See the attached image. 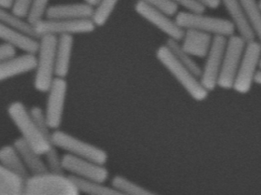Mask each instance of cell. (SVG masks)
<instances>
[{
    "label": "cell",
    "instance_id": "2",
    "mask_svg": "<svg viewBox=\"0 0 261 195\" xmlns=\"http://www.w3.org/2000/svg\"><path fill=\"white\" fill-rule=\"evenodd\" d=\"M7 113L25 141L41 155H45L54 145L42 135L29 109L23 102L14 101L7 107Z\"/></svg>",
    "mask_w": 261,
    "mask_h": 195
},
{
    "label": "cell",
    "instance_id": "3",
    "mask_svg": "<svg viewBox=\"0 0 261 195\" xmlns=\"http://www.w3.org/2000/svg\"><path fill=\"white\" fill-rule=\"evenodd\" d=\"M59 37L45 35L40 38V45L37 54L38 63L33 86L39 92H47L56 78V50Z\"/></svg>",
    "mask_w": 261,
    "mask_h": 195
},
{
    "label": "cell",
    "instance_id": "34",
    "mask_svg": "<svg viewBox=\"0 0 261 195\" xmlns=\"http://www.w3.org/2000/svg\"><path fill=\"white\" fill-rule=\"evenodd\" d=\"M179 7H183L186 11L194 12H204L205 11V6L197 2L195 0H171Z\"/></svg>",
    "mask_w": 261,
    "mask_h": 195
},
{
    "label": "cell",
    "instance_id": "32",
    "mask_svg": "<svg viewBox=\"0 0 261 195\" xmlns=\"http://www.w3.org/2000/svg\"><path fill=\"white\" fill-rule=\"evenodd\" d=\"M148 6L161 10L172 17L178 12V6L171 0H140Z\"/></svg>",
    "mask_w": 261,
    "mask_h": 195
},
{
    "label": "cell",
    "instance_id": "21",
    "mask_svg": "<svg viewBox=\"0 0 261 195\" xmlns=\"http://www.w3.org/2000/svg\"><path fill=\"white\" fill-rule=\"evenodd\" d=\"M27 180L0 166V195H24Z\"/></svg>",
    "mask_w": 261,
    "mask_h": 195
},
{
    "label": "cell",
    "instance_id": "27",
    "mask_svg": "<svg viewBox=\"0 0 261 195\" xmlns=\"http://www.w3.org/2000/svg\"><path fill=\"white\" fill-rule=\"evenodd\" d=\"M250 27L256 40L261 44V9L258 0H242Z\"/></svg>",
    "mask_w": 261,
    "mask_h": 195
},
{
    "label": "cell",
    "instance_id": "18",
    "mask_svg": "<svg viewBox=\"0 0 261 195\" xmlns=\"http://www.w3.org/2000/svg\"><path fill=\"white\" fill-rule=\"evenodd\" d=\"M12 145L18 150L24 166L29 172L30 175H41L49 172L45 160L42 159L41 154L32 148L22 137L15 139Z\"/></svg>",
    "mask_w": 261,
    "mask_h": 195
},
{
    "label": "cell",
    "instance_id": "8",
    "mask_svg": "<svg viewBox=\"0 0 261 195\" xmlns=\"http://www.w3.org/2000/svg\"><path fill=\"white\" fill-rule=\"evenodd\" d=\"M246 44V40L239 34H233L227 38L221 71L218 81V87L225 90L233 88L235 78L243 56Z\"/></svg>",
    "mask_w": 261,
    "mask_h": 195
},
{
    "label": "cell",
    "instance_id": "22",
    "mask_svg": "<svg viewBox=\"0 0 261 195\" xmlns=\"http://www.w3.org/2000/svg\"><path fill=\"white\" fill-rule=\"evenodd\" d=\"M0 166L17 173L25 180L31 176L20 154L13 145H4L0 149Z\"/></svg>",
    "mask_w": 261,
    "mask_h": 195
},
{
    "label": "cell",
    "instance_id": "17",
    "mask_svg": "<svg viewBox=\"0 0 261 195\" xmlns=\"http://www.w3.org/2000/svg\"><path fill=\"white\" fill-rule=\"evenodd\" d=\"M214 36L194 29L185 30L180 44L192 56L205 59L214 41Z\"/></svg>",
    "mask_w": 261,
    "mask_h": 195
},
{
    "label": "cell",
    "instance_id": "1",
    "mask_svg": "<svg viewBox=\"0 0 261 195\" xmlns=\"http://www.w3.org/2000/svg\"><path fill=\"white\" fill-rule=\"evenodd\" d=\"M155 54L161 65L172 74V77L178 81V83L194 101L201 102L207 99L209 92L202 86L199 78L182 65L166 44L158 48Z\"/></svg>",
    "mask_w": 261,
    "mask_h": 195
},
{
    "label": "cell",
    "instance_id": "5",
    "mask_svg": "<svg viewBox=\"0 0 261 195\" xmlns=\"http://www.w3.org/2000/svg\"><path fill=\"white\" fill-rule=\"evenodd\" d=\"M176 23L182 29H194L214 36L229 38L235 34V28L230 19L218 18L204 12L182 11L175 15Z\"/></svg>",
    "mask_w": 261,
    "mask_h": 195
},
{
    "label": "cell",
    "instance_id": "11",
    "mask_svg": "<svg viewBox=\"0 0 261 195\" xmlns=\"http://www.w3.org/2000/svg\"><path fill=\"white\" fill-rule=\"evenodd\" d=\"M134 10L140 17L166 34L168 39L177 41H181L183 39L185 30L176 23L175 19L172 20L171 16L163 11L148 6L140 0L137 1Z\"/></svg>",
    "mask_w": 261,
    "mask_h": 195
},
{
    "label": "cell",
    "instance_id": "9",
    "mask_svg": "<svg viewBox=\"0 0 261 195\" xmlns=\"http://www.w3.org/2000/svg\"><path fill=\"white\" fill-rule=\"evenodd\" d=\"M35 28L36 34L40 39L43 36L55 35L57 37L69 34H84L91 33L96 29L95 23L92 18L87 19H41L33 25Z\"/></svg>",
    "mask_w": 261,
    "mask_h": 195
},
{
    "label": "cell",
    "instance_id": "16",
    "mask_svg": "<svg viewBox=\"0 0 261 195\" xmlns=\"http://www.w3.org/2000/svg\"><path fill=\"white\" fill-rule=\"evenodd\" d=\"M38 63L37 54H25L7 61L0 62V81L35 71Z\"/></svg>",
    "mask_w": 261,
    "mask_h": 195
},
{
    "label": "cell",
    "instance_id": "38",
    "mask_svg": "<svg viewBox=\"0 0 261 195\" xmlns=\"http://www.w3.org/2000/svg\"><path fill=\"white\" fill-rule=\"evenodd\" d=\"M100 1L101 0H85L86 3L89 4V5L93 6V7H96V6H98Z\"/></svg>",
    "mask_w": 261,
    "mask_h": 195
},
{
    "label": "cell",
    "instance_id": "10",
    "mask_svg": "<svg viewBox=\"0 0 261 195\" xmlns=\"http://www.w3.org/2000/svg\"><path fill=\"white\" fill-rule=\"evenodd\" d=\"M227 38L224 36H214L211 48L205 58V63L202 66L199 80L202 86L208 92H213L217 86L220 78L223 57L226 50Z\"/></svg>",
    "mask_w": 261,
    "mask_h": 195
},
{
    "label": "cell",
    "instance_id": "39",
    "mask_svg": "<svg viewBox=\"0 0 261 195\" xmlns=\"http://www.w3.org/2000/svg\"><path fill=\"white\" fill-rule=\"evenodd\" d=\"M255 84L261 86V70H259L257 75H256Z\"/></svg>",
    "mask_w": 261,
    "mask_h": 195
},
{
    "label": "cell",
    "instance_id": "40",
    "mask_svg": "<svg viewBox=\"0 0 261 195\" xmlns=\"http://www.w3.org/2000/svg\"><path fill=\"white\" fill-rule=\"evenodd\" d=\"M258 6H259V7H260V9H261V0H258Z\"/></svg>",
    "mask_w": 261,
    "mask_h": 195
},
{
    "label": "cell",
    "instance_id": "19",
    "mask_svg": "<svg viewBox=\"0 0 261 195\" xmlns=\"http://www.w3.org/2000/svg\"><path fill=\"white\" fill-rule=\"evenodd\" d=\"M0 39L3 42L12 44L25 54H38L40 45V42L38 40L39 39L12 29L2 23H0Z\"/></svg>",
    "mask_w": 261,
    "mask_h": 195
},
{
    "label": "cell",
    "instance_id": "7",
    "mask_svg": "<svg viewBox=\"0 0 261 195\" xmlns=\"http://www.w3.org/2000/svg\"><path fill=\"white\" fill-rule=\"evenodd\" d=\"M51 142L54 147L64 150L67 154L92 160L101 165H106L108 160V154L102 148L84 141L60 129L54 130Z\"/></svg>",
    "mask_w": 261,
    "mask_h": 195
},
{
    "label": "cell",
    "instance_id": "33",
    "mask_svg": "<svg viewBox=\"0 0 261 195\" xmlns=\"http://www.w3.org/2000/svg\"><path fill=\"white\" fill-rule=\"evenodd\" d=\"M33 0H14L12 12L22 18L28 17Z\"/></svg>",
    "mask_w": 261,
    "mask_h": 195
},
{
    "label": "cell",
    "instance_id": "29",
    "mask_svg": "<svg viewBox=\"0 0 261 195\" xmlns=\"http://www.w3.org/2000/svg\"><path fill=\"white\" fill-rule=\"evenodd\" d=\"M29 111H30L31 114L33 116V119L35 120L36 124L39 127V131L41 132L42 135L53 145L51 138H53V133L54 132H51L53 129L50 128V126L48 124L47 119L45 117V111L42 109L41 107H37V106L31 107Z\"/></svg>",
    "mask_w": 261,
    "mask_h": 195
},
{
    "label": "cell",
    "instance_id": "41",
    "mask_svg": "<svg viewBox=\"0 0 261 195\" xmlns=\"http://www.w3.org/2000/svg\"><path fill=\"white\" fill-rule=\"evenodd\" d=\"M260 70H261V62H260Z\"/></svg>",
    "mask_w": 261,
    "mask_h": 195
},
{
    "label": "cell",
    "instance_id": "15",
    "mask_svg": "<svg viewBox=\"0 0 261 195\" xmlns=\"http://www.w3.org/2000/svg\"><path fill=\"white\" fill-rule=\"evenodd\" d=\"M220 3L227 12L229 19L233 25L238 34L246 42L255 39L250 27L247 13L242 0H220Z\"/></svg>",
    "mask_w": 261,
    "mask_h": 195
},
{
    "label": "cell",
    "instance_id": "14",
    "mask_svg": "<svg viewBox=\"0 0 261 195\" xmlns=\"http://www.w3.org/2000/svg\"><path fill=\"white\" fill-rule=\"evenodd\" d=\"M95 7L89 4H62L49 6L45 12V18L49 19H87L92 18Z\"/></svg>",
    "mask_w": 261,
    "mask_h": 195
},
{
    "label": "cell",
    "instance_id": "28",
    "mask_svg": "<svg viewBox=\"0 0 261 195\" xmlns=\"http://www.w3.org/2000/svg\"><path fill=\"white\" fill-rule=\"evenodd\" d=\"M119 0H101L95 7L92 19L98 27H104L111 17Z\"/></svg>",
    "mask_w": 261,
    "mask_h": 195
},
{
    "label": "cell",
    "instance_id": "31",
    "mask_svg": "<svg viewBox=\"0 0 261 195\" xmlns=\"http://www.w3.org/2000/svg\"><path fill=\"white\" fill-rule=\"evenodd\" d=\"M44 156L45 157V162L47 165L49 172L55 173V174H61V175L65 174V169L63 167L62 157L60 156L56 147L51 148L50 151Z\"/></svg>",
    "mask_w": 261,
    "mask_h": 195
},
{
    "label": "cell",
    "instance_id": "25",
    "mask_svg": "<svg viewBox=\"0 0 261 195\" xmlns=\"http://www.w3.org/2000/svg\"><path fill=\"white\" fill-rule=\"evenodd\" d=\"M179 42L180 41L168 39L166 40V46L169 48V50L172 52V54L175 56L176 59H178L182 65H184L193 74H195L197 77L199 78L200 74H201V66H199V64L196 62L194 57L192 56L188 52H187L184 48L182 47V45H181Z\"/></svg>",
    "mask_w": 261,
    "mask_h": 195
},
{
    "label": "cell",
    "instance_id": "4",
    "mask_svg": "<svg viewBox=\"0 0 261 195\" xmlns=\"http://www.w3.org/2000/svg\"><path fill=\"white\" fill-rule=\"evenodd\" d=\"M81 193L70 175L47 172L31 175L25 182L24 195H79Z\"/></svg>",
    "mask_w": 261,
    "mask_h": 195
},
{
    "label": "cell",
    "instance_id": "30",
    "mask_svg": "<svg viewBox=\"0 0 261 195\" xmlns=\"http://www.w3.org/2000/svg\"><path fill=\"white\" fill-rule=\"evenodd\" d=\"M50 0H33L30 12L27 17V20L31 24H36L37 22L41 20L45 16V12L47 11L48 4Z\"/></svg>",
    "mask_w": 261,
    "mask_h": 195
},
{
    "label": "cell",
    "instance_id": "13",
    "mask_svg": "<svg viewBox=\"0 0 261 195\" xmlns=\"http://www.w3.org/2000/svg\"><path fill=\"white\" fill-rule=\"evenodd\" d=\"M67 89L66 80L56 77L47 92L45 113L48 124L53 130L59 129L62 124Z\"/></svg>",
    "mask_w": 261,
    "mask_h": 195
},
{
    "label": "cell",
    "instance_id": "12",
    "mask_svg": "<svg viewBox=\"0 0 261 195\" xmlns=\"http://www.w3.org/2000/svg\"><path fill=\"white\" fill-rule=\"evenodd\" d=\"M62 164L65 172L81 179L105 183L109 178V171L105 165L67 153L62 156Z\"/></svg>",
    "mask_w": 261,
    "mask_h": 195
},
{
    "label": "cell",
    "instance_id": "26",
    "mask_svg": "<svg viewBox=\"0 0 261 195\" xmlns=\"http://www.w3.org/2000/svg\"><path fill=\"white\" fill-rule=\"evenodd\" d=\"M111 186L121 195H152L156 192L147 189L122 175H115L111 181Z\"/></svg>",
    "mask_w": 261,
    "mask_h": 195
},
{
    "label": "cell",
    "instance_id": "24",
    "mask_svg": "<svg viewBox=\"0 0 261 195\" xmlns=\"http://www.w3.org/2000/svg\"><path fill=\"white\" fill-rule=\"evenodd\" d=\"M24 18H22L20 16L14 14L12 12H9V10L3 8L0 9V23L6 25L12 29L28 34L36 39H39L36 34L34 26L31 24L29 21L24 20Z\"/></svg>",
    "mask_w": 261,
    "mask_h": 195
},
{
    "label": "cell",
    "instance_id": "20",
    "mask_svg": "<svg viewBox=\"0 0 261 195\" xmlns=\"http://www.w3.org/2000/svg\"><path fill=\"white\" fill-rule=\"evenodd\" d=\"M73 36L64 34L59 37L56 50V77L65 79L68 75L73 48Z\"/></svg>",
    "mask_w": 261,
    "mask_h": 195
},
{
    "label": "cell",
    "instance_id": "6",
    "mask_svg": "<svg viewBox=\"0 0 261 195\" xmlns=\"http://www.w3.org/2000/svg\"><path fill=\"white\" fill-rule=\"evenodd\" d=\"M261 44L256 39L246 42L243 56L238 69L233 90L238 93L246 94L255 83L256 75L260 70Z\"/></svg>",
    "mask_w": 261,
    "mask_h": 195
},
{
    "label": "cell",
    "instance_id": "37",
    "mask_svg": "<svg viewBox=\"0 0 261 195\" xmlns=\"http://www.w3.org/2000/svg\"><path fill=\"white\" fill-rule=\"evenodd\" d=\"M14 0H0V8L3 9H12Z\"/></svg>",
    "mask_w": 261,
    "mask_h": 195
},
{
    "label": "cell",
    "instance_id": "23",
    "mask_svg": "<svg viewBox=\"0 0 261 195\" xmlns=\"http://www.w3.org/2000/svg\"><path fill=\"white\" fill-rule=\"evenodd\" d=\"M70 176L81 193L88 195H121L113 186H106L102 182L81 179L72 175Z\"/></svg>",
    "mask_w": 261,
    "mask_h": 195
},
{
    "label": "cell",
    "instance_id": "35",
    "mask_svg": "<svg viewBox=\"0 0 261 195\" xmlns=\"http://www.w3.org/2000/svg\"><path fill=\"white\" fill-rule=\"evenodd\" d=\"M17 56V48L10 43L4 42L0 44V62L7 61Z\"/></svg>",
    "mask_w": 261,
    "mask_h": 195
},
{
    "label": "cell",
    "instance_id": "36",
    "mask_svg": "<svg viewBox=\"0 0 261 195\" xmlns=\"http://www.w3.org/2000/svg\"><path fill=\"white\" fill-rule=\"evenodd\" d=\"M199 4H201L202 6H205V8L208 9L216 10L220 7V0H195Z\"/></svg>",
    "mask_w": 261,
    "mask_h": 195
}]
</instances>
